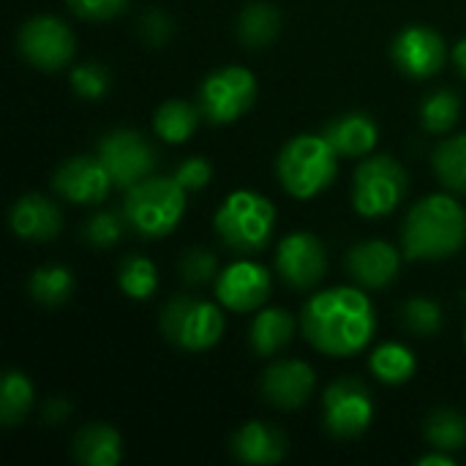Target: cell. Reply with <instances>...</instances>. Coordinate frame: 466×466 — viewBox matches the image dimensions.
I'll return each mask as SVG.
<instances>
[{
    "mask_svg": "<svg viewBox=\"0 0 466 466\" xmlns=\"http://www.w3.org/2000/svg\"><path fill=\"white\" fill-rule=\"evenodd\" d=\"M369 369L385 385H404V382L412 380V374L418 369V360H415V355H412L410 347L396 344V341H388V344H380L371 352Z\"/></svg>",
    "mask_w": 466,
    "mask_h": 466,
    "instance_id": "cell-25",
    "label": "cell"
},
{
    "mask_svg": "<svg viewBox=\"0 0 466 466\" xmlns=\"http://www.w3.org/2000/svg\"><path fill=\"white\" fill-rule=\"evenodd\" d=\"M126 227H128L126 216L112 213V210H98V213H93V216L85 221V227H82V240L90 243L93 248H109V246H115V243L123 238Z\"/></svg>",
    "mask_w": 466,
    "mask_h": 466,
    "instance_id": "cell-32",
    "label": "cell"
},
{
    "mask_svg": "<svg viewBox=\"0 0 466 466\" xmlns=\"http://www.w3.org/2000/svg\"><path fill=\"white\" fill-rule=\"evenodd\" d=\"M216 235L221 243L235 254H259L276 227V208L268 197L257 191H232L224 205L218 208L216 218Z\"/></svg>",
    "mask_w": 466,
    "mask_h": 466,
    "instance_id": "cell-5",
    "label": "cell"
},
{
    "mask_svg": "<svg viewBox=\"0 0 466 466\" xmlns=\"http://www.w3.org/2000/svg\"><path fill=\"white\" fill-rule=\"evenodd\" d=\"M300 325L314 350L328 358H350L371 344L377 317L366 292L355 287H333L309 298Z\"/></svg>",
    "mask_w": 466,
    "mask_h": 466,
    "instance_id": "cell-1",
    "label": "cell"
},
{
    "mask_svg": "<svg viewBox=\"0 0 466 466\" xmlns=\"http://www.w3.org/2000/svg\"><path fill=\"white\" fill-rule=\"evenodd\" d=\"M213 177V164L202 156H194V158H186L177 172H175V180L186 188V191H202Z\"/></svg>",
    "mask_w": 466,
    "mask_h": 466,
    "instance_id": "cell-36",
    "label": "cell"
},
{
    "mask_svg": "<svg viewBox=\"0 0 466 466\" xmlns=\"http://www.w3.org/2000/svg\"><path fill=\"white\" fill-rule=\"evenodd\" d=\"M322 137L330 142V147L339 153V156H350V158H360V156H369L380 139V128L374 123L371 115L366 112H347V115H339L333 117Z\"/></svg>",
    "mask_w": 466,
    "mask_h": 466,
    "instance_id": "cell-20",
    "label": "cell"
},
{
    "mask_svg": "<svg viewBox=\"0 0 466 466\" xmlns=\"http://www.w3.org/2000/svg\"><path fill=\"white\" fill-rule=\"evenodd\" d=\"M68 412H71V407H68V401H66V399H49V401L44 404L41 418H44V423L57 426V423H63V420L68 418Z\"/></svg>",
    "mask_w": 466,
    "mask_h": 466,
    "instance_id": "cell-39",
    "label": "cell"
},
{
    "mask_svg": "<svg viewBox=\"0 0 466 466\" xmlns=\"http://www.w3.org/2000/svg\"><path fill=\"white\" fill-rule=\"evenodd\" d=\"M172 19L164 14V11H147L142 19H139V33L142 38L150 44V46H161L172 38Z\"/></svg>",
    "mask_w": 466,
    "mask_h": 466,
    "instance_id": "cell-38",
    "label": "cell"
},
{
    "mask_svg": "<svg viewBox=\"0 0 466 466\" xmlns=\"http://www.w3.org/2000/svg\"><path fill=\"white\" fill-rule=\"evenodd\" d=\"M66 3H68V8H71L76 16H82V19H96V22L112 19V16L123 14L126 5H128V0H66Z\"/></svg>",
    "mask_w": 466,
    "mask_h": 466,
    "instance_id": "cell-37",
    "label": "cell"
},
{
    "mask_svg": "<svg viewBox=\"0 0 466 466\" xmlns=\"http://www.w3.org/2000/svg\"><path fill=\"white\" fill-rule=\"evenodd\" d=\"M451 55H453V63H456V68H459V71H461V74L466 76V38H461V41L453 46V52H451Z\"/></svg>",
    "mask_w": 466,
    "mask_h": 466,
    "instance_id": "cell-41",
    "label": "cell"
},
{
    "mask_svg": "<svg viewBox=\"0 0 466 466\" xmlns=\"http://www.w3.org/2000/svg\"><path fill=\"white\" fill-rule=\"evenodd\" d=\"M27 289H30L35 303H41V306H60L74 292V276L63 265H44V268L33 270V276L27 281Z\"/></svg>",
    "mask_w": 466,
    "mask_h": 466,
    "instance_id": "cell-27",
    "label": "cell"
},
{
    "mask_svg": "<svg viewBox=\"0 0 466 466\" xmlns=\"http://www.w3.org/2000/svg\"><path fill=\"white\" fill-rule=\"evenodd\" d=\"M60 227H63L60 208L41 194H27L16 199V205L11 208V232L22 240L30 243L52 240L60 232Z\"/></svg>",
    "mask_w": 466,
    "mask_h": 466,
    "instance_id": "cell-18",
    "label": "cell"
},
{
    "mask_svg": "<svg viewBox=\"0 0 466 466\" xmlns=\"http://www.w3.org/2000/svg\"><path fill=\"white\" fill-rule=\"evenodd\" d=\"M434 172L448 191L466 194V134L445 139L434 150Z\"/></svg>",
    "mask_w": 466,
    "mask_h": 466,
    "instance_id": "cell-26",
    "label": "cell"
},
{
    "mask_svg": "<svg viewBox=\"0 0 466 466\" xmlns=\"http://www.w3.org/2000/svg\"><path fill=\"white\" fill-rule=\"evenodd\" d=\"M459 115H461V98L453 90H434L420 104V120H423L426 131H431V134L451 131L459 123Z\"/></svg>",
    "mask_w": 466,
    "mask_h": 466,
    "instance_id": "cell-31",
    "label": "cell"
},
{
    "mask_svg": "<svg viewBox=\"0 0 466 466\" xmlns=\"http://www.w3.org/2000/svg\"><path fill=\"white\" fill-rule=\"evenodd\" d=\"M199 117H202L199 106H194L188 101H180V98H172V101L158 106V112L153 117V128L164 142L183 145V142H188L194 137V131L199 126Z\"/></svg>",
    "mask_w": 466,
    "mask_h": 466,
    "instance_id": "cell-24",
    "label": "cell"
},
{
    "mask_svg": "<svg viewBox=\"0 0 466 466\" xmlns=\"http://www.w3.org/2000/svg\"><path fill=\"white\" fill-rule=\"evenodd\" d=\"M257 98V76L243 66H227L205 76L199 87V109L213 126L235 123Z\"/></svg>",
    "mask_w": 466,
    "mask_h": 466,
    "instance_id": "cell-8",
    "label": "cell"
},
{
    "mask_svg": "<svg viewBox=\"0 0 466 466\" xmlns=\"http://www.w3.org/2000/svg\"><path fill=\"white\" fill-rule=\"evenodd\" d=\"M279 30H281V11L273 3H265V0L248 3L238 16V38L246 46H254V49L268 46L276 41Z\"/></svg>",
    "mask_w": 466,
    "mask_h": 466,
    "instance_id": "cell-23",
    "label": "cell"
},
{
    "mask_svg": "<svg viewBox=\"0 0 466 466\" xmlns=\"http://www.w3.org/2000/svg\"><path fill=\"white\" fill-rule=\"evenodd\" d=\"M426 440L434 451H459L466 445V418L456 410H437L426 418Z\"/></svg>",
    "mask_w": 466,
    "mask_h": 466,
    "instance_id": "cell-29",
    "label": "cell"
},
{
    "mask_svg": "<svg viewBox=\"0 0 466 466\" xmlns=\"http://www.w3.org/2000/svg\"><path fill=\"white\" fill-rule=\"evenodd\" d=\"M33 385L22 371H8L0 385V420L3 426H16L25 420V415L33 407Z\"/></svg>",
    "mask_w": 466,
    "mask_h": 466,
    "instance_id": "cell-28",
    "label": "cell"
},
{
    "mask_svg": "<svg viewBox=\"0 0 466 466\" xmlns=\"http://www.w3.org/2000/svg\"><path fill=\"white\" fill-rule=\"evenodd\" d=\"M314 369L303 360H276L265 369L259 390L276 410H300L314 393Z\"/></svg>",
    "mask_w": 466,
    "mask_h": 466,
    "instance_id": "cell-16",
    "label": "cell"
},
{
    "mask_svg": "<svg viewBox=\"0 0 466 466\" xmlns=\"http://www.w3.org/2000/svg\"><path fill=\"white\" fill-rule=\"evenodd\" d=\"M336 172L339 153L325 137L317 134H300L289 139L276 161V175L295 199H314L336 180Z\"/></svg>",
    "mask_w": 466,
    "mask_h": 466,
    "instance_id": "cell-3",
    "label": "cell"
},
{
    "mask_svg": "<svg viewBox=\"0 0 466 466\" xmlns=\"http://www.w3.org/2000/svg\"><path fill=\"white\" fill-rule=\"evenodd\" d=\"M390 55L401 74L412 79H429L445 66L448 49H445L442 35L434 27L410 25L393 38Z\"/></svg>",
    "mask_w": 466,
    "mask_h": 466,
    "instance_id": "cell-13",
    "label": "cell"
},
{
    "mask_svg": "<svg viewBox=\"0 0 466 466\" xmlns=\"http://www.w3.org/2000/svg\"><path fill=\"white\" fill-rule=\"evenodd\" d=\"M276 270L281 281H287L292 289H311L322 281L328 270L325 246L309 232H292L279 243Z\"/></svg>",
    "mask_w": 466,
    "mask_h": 466,
    "instance_id": "cell-12",
    "label": "cell"
},
{
    "mask_svg": "<svg viewBox=\"0 0 466 466\" xmlns=\"http://www.w3.org/2000/svg\"><path fill=\"white\" fill-rule=\"evenodd\" d=\"M52 186L66 202L98 205L106 199V194L115 183H112V175L98 156H74L57 167Z\"/></svg>",
    "mask_w": 466,
    "mask_h": 466,
    "instance_id": "cell-15",
    "label": "cell"
},
{
    "mask_svg": "<svg viewBox=\"0 0 466 466\" xmlns=\"http://www.w3.org/2000/svg\"><path fill=\"white\" fill-rule=\"evenodd\" d=\"M232 456L243 464H279L287 456V437L259 420H248L232 437Z\"/></svg>",
    "mask_w": 466,
    "mask_h": 466,
    "instance_id": "cell-19",
    "label": "cell"
},
{
    "mask_svg": "<svg viewBox=\"0 0 466 466\" xmlns=\"http://www.w3.org/2000/svg\"><path fill=\"white\" fill-rule=\"evenodd\" d=\"M407 197V172L388 156H374L355 169L352 205L366 218L390 216Z\"/></svg>",
    "mask_w": 466,
    "mask_h": 466,
    "instance_id": "cell-7",
    "label": "cell"
},
{
    "mask_svg": "<svg viewBox=\"0 0 466 466\" xmlns=\"http://www.w3.org/2000/svg\"><path fill=\"white\" fill-rule=\"evenodd\" d=\"M186 188L175 177L150 175L126 188L123 216L128 227L142 238L169 235L186 213Z\"/></svg>",
    "mask_w": 466,
    "mask_h": 466,
    "instance_id": "cell-4",
    "label": "cell"
},
{
    "mask_svg": "<svg viewBox=\"0 0 466 466\" xmlns=\"http://www.w3.org/2000/svg\"><path fill=\"white\" fill-rule=\"evenodd\" d=\"M216 268H218L216 254H210V251H205V248H191V251H186L183 259H180V276H183V281L191 284V287L208 284V281L216 276Z\"/></svg>",
    "mask_w": 466,
    "mask_h": 466,
    "instance_id": "cell-35",
    "label": "cell"
},
{
    "mask_svg": "<svg viewBox=\"0 0 466 466\" xmlns=\"http://www.w3.org/2000/svg\"><path fill=\"white\" fill-rule=\"evenodd\" d=\"M19 55L41 68V71H60L76 49L71 27L57 16H33L19 27L16 35Z\"/></svg>",
    "mask_w": 466,
    "mask_h": 466,
    "instance_id": "cell-11",
    "label": "cell"
},
{
    "mask_svg": "<svg viewBox=\"0 0 466 466\" xmlns=\"http://www.w3.org/2000/svg\"><path fill=\"white\" fill-rule=\"evenodd\" d=\"M161 330L169 344L186 352H205L224 336V314L199 298H175L161 311Z\"/></svg>",
    "mask_w": 466,
    "mask_h": 466,
    "instance_id": "cell-6",
    "label": "cell"
},
{
    "mask_svg": "<svg viewBox=\"0 0 466 466\" xmlns=\"http://www.w3.org/2000/svg\"><path fill=\"white\" fill-rule=\"evenodd\" d=\"M295 336V319L284 309H259L251 322V350L259 358L279 355Z\"/></svg>",
    "mask_w": 466,
    "mask_h": 466,
    "instance_id": "cell-22",
    "label": "cell"
},
{
    "mask_svg": "<svg viewBox=\"0 0 466 466\" xmlns=\"http://www.w3.org/2000/svg\"><path fill=\"white\" fill-rule=\"evenodd\" d=\"M98 158L109 169L117 188L137 186L139 180L150 177L156 167L153 145L134 128H115L104 134L98 142Z\"/></svg>",
    "mask_w": 466,
    "mask_h": 466,
    "instance_id": "cell-10",
    "label": "cell"
},
{
    "mask_svg": "<svg viewBox=\"0 0 466 466\" xmlns=\"http://www.w3.org/2000/svg\"><path fill=\"white\" fill-rule=\"evenodd\" d=\"M117 284L120 289L131 298V300H147L156 287H158V273L156 265L142 257V254H131L123 259L120 273H117Z\"/></svg>",
    "mask_w": 466,
    "mask_h": 466,
    "instance_id": "cell-30",
    "label": "cell"
},
{
    "mask_svg": "<svg viewBox=\"0 0 466 466\" xmlns=\"http://www.w3.org/2000/svg\"><path fill=\"white\" fill-rule=\"evenodd\" d=\"M322 420L325 429L339 440L360 437L374 420V399L371 390L352 377L333 382L322 396Z\"/></svg>",
    "mask_w": 466,
    "mask_h": 466,
    "instance_id": "cell-9",
    "label": "cell"
},
{
    "mask_svg": "<svg viewBox=\"0 0 466 466\" xmlns=\"http://www.w3.org/2000/svg\"><path fill=\"white\" fill-rule=\"evenodd\" d=\"M464 341H466V328H464Z\"/></svg>",
    "mask_w": 466,
    "mask_h": 466,
    "instance_id": "cell-42",
    "label": "cell"
},
{
    "mask_svg": "<svg viewBox=\"0 0 466 466\" xmlns=\"http://www.w3.org/2000/svg\"><path fill=\"white\" fill-rule=\"evenodd\" d=\"M401 319H404V328L410 333H418V336H434L440 333L442 328V309L429 300V298H412L404 303L401 309Z\"/></svg>",
    "mask_w": 466,
    "mask_h": 466,
    "instance_id": "cell-33",
    "label": "cell"
},
{
    "mask_svg": "<svg viewBox=\"0 0 466 466\" xmlns=\"http://www.w3.org/2000/svg\"><path fill=\"white\" fill-rule=\"evenodd\" d=\"M401 268V254L388 240H363L350 248L347 270L350 276L369 289H382L393 284Z\"/></svg>",
    "mask_w": 466,
    "mask_h": 466,
    "instance_id": "cell-17",
    "label": "cell"
},
{
    "mask_svg": "<svg viewBox=\"0 0 466 466\" xmlns=\"http://www.w3.org/2000/svg\"><path fill=\"white\" fill-rule=\"evenodd\" d=\"M270 287L273 281H270L268 268L251 259H240V262H232L227 270H221L216 281V298L224 309L248 314L265 306V300L270 298Z\"/></svg>",
    "mask_w": 466,
    "mask_h": 466,
    "instance_id": "cell-14",
    "label": "cell"
},
{
    "mask_svg": "<svg viewBox=\"0 0 466 466\" xmlns=\"http://www.w3.org/2000/svg\"><path fill=\"white\" fill-rule=\"evenodd\" d=\"M418 464L420 466H453V456H448V451H434V453H429V456H420L418 459Z\"/></svg>",
    "mask_w": 466,
    "mask_h": 466,
    "instance_id": "cell-40",
    "label": "cell"
},
{
    "mask_svg": "<svg viewBox=\"0 0 466 466\" xmlns=\"http://www.w3.org/2000/svg\"><path fill=\"white\" fill-rule=\"evenodd\" d=\"M74 456L85 466H117L123 461V442L112 426H85L74 440Z\"/></svg>",
    "mask_w": 466,
    "mask_h": 466,
    "instance_id": "cell-21",
    "label": "cell"
},
{
    "mask_svg": "<svg viewBox=\"0 0 466 466\" xmlns=\"http://www.w3.org/2000/svg\"><path fill=\"white\" fill-rule=\"evenodd\" d=\"M71 87L79 98L85 101H98L104 98V93L109 90V71L106 66L96 63V60H87V63H79L74 71H71Z\"/></svg>",
    "mask_w": 466,
    "mask_h": 466,
    "instance_id": "cell-34",
    "label": "cell"
},
{
    "mask_svg": "<svg viewBox=\"0 0 466 466\" xmlns=\"http://www.w3.org/2000/svg\"><path fill=\"white\" fill-rule=\"evenodd\" d=\"M466 240V210L451 194H429L407 213L401 243L407 259H445Z\"/></svg>",
    "mask_w": 466,
    "mask_h": 466,
    "instance_id": "cell-2",
    "label": "cell"
}]
</instances>
